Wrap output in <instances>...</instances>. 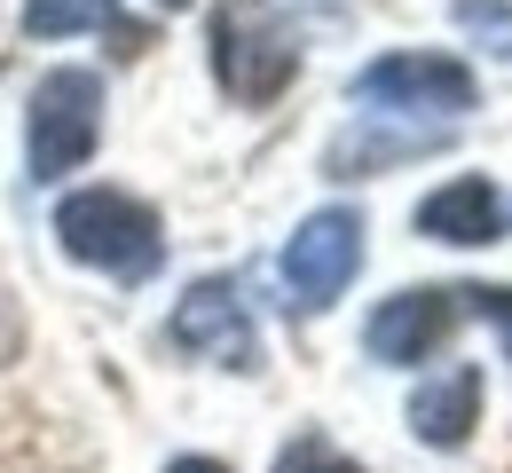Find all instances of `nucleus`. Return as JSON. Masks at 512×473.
I'll return each mask as SVG.
<instances>
[{
	"instance_id": "obj_1",
	"label": "nucleus",
	"mask_w": 512,
	"mask_h": 473,
	"mask_svg": "<svg viewBox=\"0 0 512 473\" xmlns=\"http://www.w3.org/2000/svg\"><path fill=\"white\" fill-rule=\"evenodd\" d=\"M56 245H64L79 269H103V276H150L158 253H166V229L158 213L127 190H71L56 205Z\"/></svg>"
},
{
	"instance_id": "obj_2",
	"label": "nucleus",
	"mask_w": 512,
	"mask_h": 473,
	"mask_svg": "<svg viewBox=\"0 0 512 473\" xmlns=\"http://www.w3.org/2000/svg\"><path fill=\"white\" fill-rule=\"evenodd\" d=\"M213 79L237 103H276L300 79V24L276 16L268 0H229L213 8Z\"/></svg>"
},
{
	"instance_id": "obj_3",
	"label": "nucleus",
	"mask_w": 512,
	"mask_h": 473,
	"mask_svg": "<svg viewBox=\"0 0 512 473\" xmlns=\"http://www.w3.org/2000/svg\"><path fill=\"white\" fill-rule=\"evenodd\" d=\"M95 135H103V79L95 71H48L32 87V127H24V158L40 182L56 174H79L95 158Z\"/></svg>"
},
{
	"instance_id": "obj_4",
	"label": "nucleus",
	"mask_w": 512,
	"mask_h": 473,
	"mask_svg": "<svg viewBox=\"0 0 512 473\" xmlns=\"http://www.w3.org/2000/svg\"><path fill=\"white\" fill-rule=\"evenodd\" d=\"M363 269V221L347 213V205H323L308 213L300 229H292V245H284V292H292V308H331L347 284Z\"/></svg>"
},
{
	"instance_id": "obj_5",
	"label": "nucleus",
	"mask_w": 512,
	"mask_h": 473,
	"mask_svg": "<svg viewBox=\"0 0 512 473\" xmlns=\"http://www.w3.org/2000/svg\"><path fill=\"white\" fill-rule=\"evenodd\" d=\"M473 71L457 56H379V64L355 79V103L363 111H473Z\"/></svg>"
},
{
	"instance_id": "obj_6",
	"label": "nucleus",
	"mask_w": 512,
	"mask_h": 473,
	"mask_svg": "<svg viewBox=\"0 0 512 473\" xmlns=\"http://www.w3.org/2000/svg\"><path fill=\"white\" fill-rule=\"evenodd\" d=\"M449 324H457V292H442V284H418V292H394V300H379V316H371L363 347H371V363H426V355L449 339Z\"/></svg>"
},
{
	"instance_id": "obj_7",
	"label": "nucleus",
	"mask_w": 512,
	"mask_h": 473,
	"mask_svg": "<svg viewBox=\"0 0 512 473\" xmlns=\"http://www.w3.org/2000/svg\"><path fill=\"white\" fill-rule=\"evenodd\" d=\"M174 347H190V355H253V332H245V300H237V284H221V276H205L190 284V300L174 308Z\"/></svg>"
},
{
	"instance_id": "obj_8",
	"label": "nucleus",
	"mask_w": 512,
	"mask_h": 473,
	"mask_svg": "<svg viewBox=\"0 0 512 473\" xmlns=\"http://www.w3.org/2000/svg\"><path fill=\"white\" fill-rule=\"evenodd\" d=\"M473 426H481V371H465V363L410 395V434L434 442V450H465Z\"/></svg>"
},
{
	"instance_id": "obj_9",
	"label": "nucleus",
	"mask_w": 512,
	"mask_h": 473,
	"mask_svg": "<svg viewBox=\"0 0 512 473\" xmlns=\"http://www.w3.org/2000/svg\"><path fill=\"white\" fill-rule=\"evenodd\" d=\"M418 229L442 245H489V237H505V198L489 182H442L418 205Z\"/></svg>"
},
{
	"instance_id": "obj_10",
	"label": "nucleus",
	"mask_w": 512,
	"mask_h": 473,
	"mask_svg": "<svg viewBox=\"0 0 512 473\" xmlns=\"http://www.w3.org/2000/svg\"><path fill=\"white\" fill-rule=\"evenodd\" d=\"M119 24L111 0H24V32L32 40H64V32H103Z\"/></svg>"
},
{
	"instance_id": "obj_11",
	"label": "nucleus",
	"mask_w": 512,
	"mask_h": 473,
	"mask_svg": "<svg viewBox=\"0 0 512 473\" xmlns=\"http://www.w3.org/2000/svg\"><path fill=\"white\" fill-rule=\"evenodd\" d=\"M449 16H457L465 40H481L489 56H505V64H512V0H457Z\"/></svg>"
},
{
	"instance_id": "obj_12",
	"label": "nucleus",
	"mask_w": 512,
	"mask_h": 473,
	"mask_svg": "<svg viewBox=\"0 0 512 473\" xmlns=\"http://www.w3.org/2000/svg\"><path fill=\"white\" fill-rule=\"evenodd\" d=\"M457 308L489 316V324L505 332V355H512V284H473V292H457Z\"/></svg>"
},
{
	"instance_id": "obj_13",
	"label": "nucleus",
	"mask_w": 512,
	"mask_h": 473,
	"mask_svg": "<svg viewBox=\"0 0 512 473\" xmlns=\"http://www.w3.org/2000/svg\"><path fill=\"white\" fill-rule=\"evenodd\" d=\"M276 473H363V466H347L331 442H300V450H284V466Z\"/></svg>"
},
{
	"instance_id": "obj_14",
	"label": "nucleus",
	"mask_w": 512,
	"mask_h": 473,
	"mask_svg": "<svg viewBox=\"0 0 512 473\" xmlns=\"http://www.w3.org/2000/svg\"><path fill=\"white\" fill-rule=\"evenodd\" d=\"M16 347H24V324H16V308H8V300H0V363H8V355H16Z\"/></svg>"
},
{
	"instance_id": "obj_15",
	"label": "nucleus",
	"mask_w": 512,
	"mask_h": 473,
	"mask_svg": "<svg viewBox=\"0 0 512 473\" xmlns=\"http://www.w3.org/2000/svg\"><path fill=\"white\" fill-rule=\"evenodd\" d=\"M166 473H229V466H221V458H174Z\"/></svg>"
},
{
	"instance_id": "obj_16",
	"label": "nucleus",
	"mask_w": 512,
	"mask_h": 473,
	"mask_svg": "<svg viewBox=\"0 0 512 473\" xmlns=\"http://www.w3.org/2000/svg\"><path fill=\"white\" fill-rule=\"evenodd\" d=\"M158 8H190V0H158Z\"/></svg>"
}]
</instances>
